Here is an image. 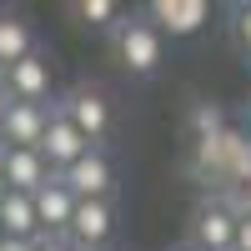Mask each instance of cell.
<instances>
[{
	"label": "cell",
	"instance_id": "6da1fadb",
	"mask_svg": "<svg viewBox=\"0 0 251 251\" xmlns=\"http://www.w3.org/2000/svg\"><path fill=\"white\" fill-rule=\"evenodd\" d=\"M111 55L126 75H156L166 60V35L151 25L146 15H121V25L111 30Z\"/></svg>",
	"mask_w": 251,
	"mask_h": 251
},
{
	"label": "cell",
	"instance_id": "7a4b0ae2",
	"mask_svg": "<svg viewBox=\"0 0 251 251\" xmlns=\"http://www.w3.org/2000/svg\"><path fill=\"white\" fill-rule=\"evenodd\" d=\"M55 111L66 116V121H71L91 146H100V141L111 136V126H116L111 96H106V91H96V86H75V91H66V96L55 100Z\"/></svg>",
	"mask_w": 251,
	"mask_h": 251
},
{
	"label": "cell",
	"instance_id": "3957f363",
	"mask_svg": "<svg viewBox=\"0 0 251 251\" xmlns=\"http://www.w3.org/2000/svg\"><path fill=\"white\" fill-rule=\"evenodd\" d=\"M236 211L226 201H201L196 211H191V246H201V251H231L236 246Z\"/></svg>",
	"mask_w": 251,
	"mask_h": 251
},
{
	"label": "cell",
	"instance_id": "277c9868",
	"mask_svg": "<svg viewBox=\"0 0 251 251\" xmlns=\"http://www.w3.org/2000/svg\"><path fill=\"white\" fill-rule=\"evenodd\" d=\"M146 20H151L161 35L186 40V35L211 25V5H206V0H151V5H146Z\"/></svg>",
	"mask_w": 251,
	"mask_h": 251
},
{
	"label": "cell",
	"instance_id": "5b68a950",
	"mask_svg": "<svg viewBox=\"0 0 251 251\" xmlns=\"http://www.w3.org/2000/svg\"><path fill=\"white\" fill-rule=\"evenodd\" d=\"M50 126V106H30V100H5V121H0V146L15 151H40Z\"/></svg>",
	"mask_w": 251,
	"mask_h": 251
},
{
	"label": "cell",
	"instance_id": "8992f818",
	"mask_svg": "<svg viewBox=\"0 0 251 251\" xmlns=\"http://www.w3.org/2000/svg\"><path fill=\"white\" fill-rule=\"evenodd\" d=\"M60 181L71 186L75 201H111V191H116V166H111L106 151H86L71 171H60Z\"/></svg>",
	"mask_w": 251,
	"mask_h": 251
},
{
	"label": "cell",
	"instance_id": "52a82bcc",
	"mask_svg": "<svg viewBox=\"0 0 251 251\" xmlns=\"http://www.w3.org/2000/svg\"><path fill=\"white\" fill-rule=\"evenodd\" d=\"M0 91H5V100H30V106H46V96H50V60L35 50V55H25V60H15V66H5Z\"/></svg>",
	"mask_w": 251,
	"mask_h": 251
},
{
	"label": "cell",
	"instance_id": "ba28073f",
	"mask_svg": "<svg viewBox=\"0 0 251 251\" xmlns=\"http://www.w3.org/2000/svg\"><path fill=\"white\" fill-rule=\"evenodd\" d=\"M86 151H96V146L80 136V131H75V126L60 116L55 106H50V126H46V141H40V156H46V166L60 176V171H71V166L86 156Z\"/></svg>",
	"mask_w": 251,
	"mask_h": 251
},
{
	"label": "cell",
	"instance_id": "9c48e42d",
	"mask_svg": "<svg viewBox=\"0 0 251 251\" xmlns=\"http://www.w3.org/2000/svg\"><path fill=\"white\" fill-rule=\"evenodd\" d=\"M111 231H116V206L111 201H80L75 216H71L66 241L75 251H100V246L111 241Z\"/></svg>",
	"mask_w": 251,
	"mask_h": 251
},
{
	"label": "cell",
	"instance_id": "30bf717a",
	"mask_svg": "<svg viewBox=\"0 0 251 251\" xmlns=\"http://www.w3.org/2000/svg\"><path fill=\"white\" fill-rule=\"evenodd\" d=\"M75 206H80V201L71 196V186L60 181V176H50V181L35 191V221H40V236H66Z\"/></svg>",
	"mask_w": 251,
	"mask_h": 251
},
{
	"label": "cell",
	"instance_id": "8fae6325",
	"mask_svg": "<svg viewBox=\"0 0 251 251\" xmlns=\"http://www.w3.org/2000/svg\"><path fill=\"white\" fill-rule=\"evenodd\" d=\"M0 176H5V186H10V191L35 196L40 186L55 176V171L46 166V156H40V151H15V146H0Z\"/></svg>",
	"mask_w": 251,
	"mask_h": 251
},
{
	"label": "cell",
	"instance_id": "7c38bea8",
	"mask_svg": "<svg viewBox=\"0 0 251 251\" xmlns=\"http://www.w3.org/2000/svg\"><path fill=\"white\" fill-rule=\"evenodd\" d=\"M25 55H35V25L15 10H0V71Z\"/></svg>",
	"mask_w": 251,
	"mask_h": 251
},
{
	"label": "cell",
	"instance_id": "4fadbf2b",
	"mask_svg": "<svg viewBox=\"0 0 251 251\" xmlns=\"http://www.w3.org/2000/svg\"><path fill=\"white\" fill-rule=\"evenodd\" d=\"M0 231L10 241H40V221H35V196L10 191L0 201Z\"/></svg>",
	"mask_w": 251,
	"mask_h": 251
},
{
	"label": "cell",
	"instance_id": "5bb4252c",
	"mask_svg": "<svg viewBox=\"0 0 251 251\" xmlns=\"http://www.w3.org/2000/svg\"><path fill=\"white\" fill-rule=\"evenodd\" d=\"M226 186H251V131L226 136Z\"/></svg>",
	"mask_w": 251,
	"mask_h": 251
},
{
	"label": "cell",
	"instance_id": "9a60e30c",
	"mask_svg": "<svg viewBox=\"0 0 251 251\" xmlns=\"http://www.w3.org/2000/svg\"><path fill=\"white\" fill-rule=\"evenodd\" d=\"M71 15H75V20H86V25H96V30H116L126 10L116 5V0H75Z\"/></svg>",
	"mask_w": 251,
	"mask_h": 251
},
{
	"label": "cell",
	"instance_id": "2e32d148",
	"mask_svg": "<svg viewBox=\"0 0 251 251\" xmlns=\"http://www.w3.org/2000/svg\"><path fill=\"white\" fill-rule=\"evenodd\" d=\"M226 131V111L216 106V100H201V106L191 111V136L196 141H211V136H221Z\"/></svg>",
	"mask_w": 251,
	"mask_h": 251
},
{
	"label": "cell",
	"instance_id": "e0dca14e",
	"mask_svg": "<svg viewBox=\"0 0 251 251\" xmlns=\"http://www.w3.org/2000/svg\"><path fill=\"white\" fill-rule=\"evenodd\" d=\"M231 40H236V50L251 60V5H231Z\"/></svg>",
	"mask_w": 251,
	"mask_h": 251
},
{
	"label": "cell",
	"instance_id": "ac0fdd59",
	"mask_svg": "<svg viewBox=\"0 0 251 251\" xmlns=\"http://www.w3.org/2000/svg\"><path fill=\"white\" fill-rule=\"evenodd\" d=\"M231 251H251V216L236 221V246H231Z\"/></svg>",
	"mask_w": 251,
	"mask_h": 251
},
{
	"label": "cell",
	"instance_id": "d6986e66",
	"mask_svg": "<svg viewBox=\"0 0 251 251\" xmlns=\"http://www.w3.org/2000/svg\"><path fill=\"white\" fill-rule=\"evenodd\" d=\"M35 251H75V246H71L66 236H40V241H35Z\"/></svg>",
	"mask_w": 251,
	"mask_h": 251
},
{
	"label": "cell",
	"instance_id": "ffe728a7",
	"mask_svg": "<svg viewBox=\"0 0 251 251\" xmlns=\"http://www.w3.org/2000/svg\"><path fill=\"white\" fill-rule=\"evenodd\" d=\"M0 251H35V241H10V236H5V241H0Z\"/></svg>",
	"mask_w": 251,
	"mask_h": 251
},
{
	"label": "cell",
	"instance_id": "44dd1931",
	"mask_svg": "<svg viewBox=\"0 0 251 251\" xmlns=\"http://www.w3.org/2000/svg\"><path fill=\"white\" fill-rule=\"evenodd\" d=\"M5 196H10V186H5V176H0V201H5Z\"/></svg>",
	"mask_w": 251,
	"mask_h": 251
},
{
	"label": "cell",
	"instance_id": "7402d4cb",
	"mask_svg": "<svg viewBox=\"0 0 251 251\" xmlns=\"http://www.w3.org/2000/svg\"><path fill=\"white\" fill-rule=\"evenodd\" d=\"M176 251H201V246H191V241H181V246H176Z\"/></svg>",
	"mask_w": 251,
	"mask_h": 251
},
{
	"label": "cell",
	"instance_id": "603a6c76",
	"mask_svg": "<svg viewBox=\"0 0 251 251\" xmlns=\"http://www.w3.org/2000/svg\"><path fill=\"white\" fill-rule=\"evenodd\" d=\"M0 121H5V91H0Z\"/></svg>",
	"mask_w": 251,
	"mask_h": 251
},
{
	"label": "cell",
	"instance_id": "cb8c5ba5",
	"mask_svg": "<svg viewBox=\"0 0 251 251\" xmlns=\"http://www.w3.org/2000/svg\"><path fill=\"white\" fill-rule=\"evenodd\" d=\"M0 241H5V231H0Z\"/></svg>",
	"mask_w": 251,
	"mask_h": 251
},
{
	"label": "cell",
	"instance_id": "d4e9b609",
	"mask_svg": "<svg viewBox=\"0 0 251 251\" xmlns=\"http://www.w3.org/2000/svg\"><path fill=\"white\" fill-rule=\"evenodd\" d=\"M0 75H5V71H0Z\"/></svg>",
	"mask_w": 251,
	"mask_h": 251
}]
</instances>
